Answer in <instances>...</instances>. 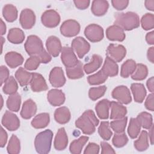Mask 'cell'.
<instances>
[{
	"mask_svg": "<svg viewBox=\"0 0 154 154\" xmlns=\"http://www.w3.org/2000/svg\"><path fill=\"white\" fill-rule=\"evenodd\" d=\"M99 153V146L94 143H90L84 151V154H97Z\"/></svg>",
	"mask_w": 154,
	"mask_h": 154,
	"instance_id": "cell-51",
	"label": "cell"
},
{
	"mask_svg": "<svg viewBox=\"0 0 154 154\" xmlns=\"http://www.w3.org/2000/svg\"><path fill=\"white\" fill-rule=\"evenodd\" d=\"M40 63L41 61L39 57L37 55H32L26 60L24 68L28 70H34L38 68Z\"/></svg>",
	"mask_w": 154,
	"mask_h": 154,
	"instance_id": "cell-49",
	"label": "cell"
},
{
	"mask_svg": "<svg viewBox=\"0 0 154 154\" xmlns=\"http://www.w3.org/2000/svg\"><path fill=\"white\" fill-rule=\"evenodd\" d=\"M19 22L23 29L32 28L35 22V15L34 11L29 8L23 9L20 14Z\"/></svg>",
	"mask_w": 154,
	"mask_h": 154,
	"instance_id": "cell-13",
	"label": "cell"
},
{
	"mask_svg": "<svg viewBox=\"0 0 154 154\" xmlns=\"http://www.w3.org/2000/svg\"><path fill=\"white\" fill-rule=\"evenodd\" d=\"M41 21L43 25L48 28L56 27L60 22V16L54 10L45 11L41 16Z\"/></svg>",
	"mask_w": 154,
	"mask_h": 154,
	"instance_id": "cell-11",
	"label": "cell"
},
{
	"mask_svg": "<svg viewBox=\"0 0 154 154\" xmlns=\"http://www.w3.org/2000/svg\"><path fill=\"white\" fill-rule=\"evenodd\" d=\"M88 138L87 136H81L79 138L73 140L69 146L70 152L73 154L81 153L83 147L88 141Z\"/></svg>",
	"mask_w": 154,
	"mask_h": 154,
	"instance_id": "cell-35",
	"label": "cell"
},
{
	"mask_svg": "<svg viewBox=\"0 0 154 154\" xmlns=\"http://www.w3.org/2000/svg\"><path fill=\"white\" fill-rule=\"evenodd\" d=\"M21 103V97L18 93H15L12 94H10L8 96L6 105L7 107L10 111L17 112L20 106Z\"/></svg>",
	"mask_w": 154,
	"mask_h": 154,
	"instance_id": "cell-33",
	"label": "cell"
},
{
	"mask_svg": "<svg viewBox=\"0 0 154 154\" xmlns=\"http://www.w3.org/2000/svg\"><path fill=\"white\" fill-rule=\"evenodd\" d=\"M111 3L114 8L117 10H123L126 8L129 4L128 0H112Z\"/></svg>",
	"mask_w": 154,
	"mask_h": 154,
	"instance_id": "cell-50",
	"label": "cell"
},
{
	"mask_svg": "<svg viewBox=\"0 0 154 154\" xmlns=\"http://www.w3.org/2000/svg\"><path fill=\"white\" fill-rule=\"evenodd\" d=\"M101 70L108 77H112L118 74L119 67L115 61L106 56Z\"/></svg>",
	"mask_w": 154,
	"mask_h": 154,
	"instance_id": "cell-26",
	"label": "cell"
},
{
	"mask_svg": "<svg viewBox=\"0 0 154 154\" xmlns=\"http://www.w3.org/2000/svg\"><path fill=\"white\" fill-rule=\"evenodd\" d=\"M71 117L70 112L66 106H61L55 109L54 119L60 124H66L69 122Z\"/></svg>",
	"mask_w": 154,
	"mask_h": 154,
	"instance_id": "cell-27",
	"label": "cell"
},
{
	"mask_svg": "<svg viewBox=\"0 0 154 154\" xmlns=\"http://www.w3.org/2000/svg\"><path fill=\"white\" fill-rule=\"evenodd\" d=\"M46 46L48 53L54 57L58 56L62 49L60 39L54 35H51L48 38L46 42Z\"/></svg>",
	"mask_w": 154,
	"mask_h": 154,
	"instance_id": "cell-16",
	"label": "cell"
},
{
	"mask_svg": "<svg viewBox=\"0 0 154 154\" xmlns=\"http://www.w3.org/2000/svg\"><path fill=\"white\" fill-rule=\"evenodd\" d=\"M128 118L125 117L122 119H115V120L111 122L109 126L116 133H122L124 132L125 130Z\"/></svg>",
	"mask_w": 154,
	"mask_h": 154,
	"instance_id": "cell-44",
	"label": "cell"
},
{
	"mask_svg": "<svg viewBox=\"0 0 154 154\" xmlns=\"http://www.w3.org/2000/svg\"><path fill=\"white\" fill-rule=\"evenodd\" d=\"M8 40L14 44L22 43L25 38V34L22 29L19 28H11L7 35Z\"/></svg>",
	"mask_w": 154,
	"mask_h": 154,
	"instance_id": "cell-31",
	"label": "cell"
},
{
	"mask_svg": "<svg viewBox=\"0 0 154 154\" xmlns=\"http://www.w3.org/2000/svg\"><path fill=\"white\" fill-rule=\"evenodd\" d=\"M147 87L148 90L151 92L153 93L154 91V78L153 76L150 77L147 81L146 83Z\"/></svg>",
	"mask_w": 154,
	"mask_h": 154,
	"instance_id": "cell-60",
	"label": "cell"
},
{
	"mask_svg": "<svg viewBox=\"0 0 154 154\" xmlns=\"http://www.w3.org/2000/svg\"><path fill=\"white\" fill-rule=\"evenodd\" d=\"M67 77L71 79H76L82 78L84 73V68L82 63L79 61L78 64L73 67L66 69Z\"/></svg>",
	"mask_w": 154,
	"mask_h": 154,
	"instance_id": "cell-32",
	"label": "cell"
},
{
	"mask_svg": "<svg viewBox=\"0 0 154 154\" xmlns=\"http://www.w3.org/2000/svg\"><path fill=\"white\" fill-rule=\"evenodd\" d=\"M52 137L53 132L50 129H46L38 133L34 140V146L37 152L40 154L49 153L51 148Z\"/></svg>",
	"mask_w": 154,
	"mask_h": 154,
	"instance_id": "cell-3",
	"label": "cell"
},
{
	"mask_svg": "<svg viewBox=\"0 0 154 154\" xmlns=\"http://www.w3.org/2000/svg\"><path fill=\"white\" fill-rule=\"evenodd\" d=\"M109 7V4L107 1L94 0L92 2L91 10L93 14L96 16L104 15Z\"/></svg>",
	"mask_w": 154,
	"mask_h": 154,
	"instance_id": "cell-24",
	"label": "cell"
},
{
	"mask_svg": "<svg viewBox=\"0 0 154 154\" xmlns=\"http://www.w3.org/2000/svg\"><path fill=\"white\" fill-rule=\"evenodd\" d=\"M136 63L134 60L129 59L125 61L122 66L120 70V75L122 77L126 78L131 75L136 68Z\"/></svg>",
	"mask_w": 154,
	"mask_h": 154,
	"instance_id": "cell-37",
	"label": "cell"
},
{
	"mask_svg": "<svg viewBox=\"0 0 154 154\" xmlns=\"http://www.w3.org/2000/svg\"><path fill=\"white\" fill-rule=\"evenodd\" d=\"M114 25L120 26L123 30L130 31L138 28L140 25L138 15L132 11L115 14Z\"/></svg>",
	"mask_w": 154,
	"mask_h": 154,
	"instance_id": "cell-2",
	"label": "cell"
},
{
	"mask_svg": "<svg viewBox=\"0 0 154 154\" xmlns=\"http://www.w3.org/2000/svg\"><path fill=\"white\" fill-rule=\"evenodd\" d=\"M131 89L136 102L142 103L146 96V90L143 84L133 83L131 85Z\"/></svg>",
	"mask_w": 154,
	"mask_h": 154,
	"instance_id": "cell-25",
	"label": "cell"
},
{
	"mask_svg": "<svg viewBox=\"0 0 154 154\" xmlns=\"http://www.w3.org/2000/svg\"><path fill=\"white\" fill-rule=\"evenodd\" d=\"M144 5H145L146 8L147 10L152 11L154 10V1L153 0L145 1Z\"/></svg>",
	"mask_w": 154,
	"mask_h": 154,
	"instance_id": "cell-61",
	"label": "cell"
},
{
	"mask_svg": "<svg viewBox=\"0 0 154 154\" xmlns=\"http://www.w3.org/2000/svg\"><path fill=\"white\" fill-rule=\"evenodd\" d=\"M111 108V119H119L125 117L127 113L126 108L119 102H110Z\"/></svg>",
	"mask_w": 154,
	"mask_h": 154,
	"instance_id": "cell-21",
	"label": "cell"
},
{
	"mask_svg": "<svg viewBox=\"0 0 154 154\" xmlns=\"http://www.w3.org/2000/svg\"><path fill=\"white\" fill-rule=\"evenodd\" d=\"M24 47L26 52L30 56H38L45 50L41 39L34 35H31L27 37Z\"/></svg>",
	"mask_w": 154,
	"mask_h": 154,
	"instance_id": "cell-4",
	"label": "cell"
},
{
	"mask_svg": "<svg viewBox=\"0 0 154 154\" xmlns=\"http://www.w3.org/2000/svg\"><path fill=\"white\" fill-rule=\"evenodd\" d=\"M2 15L7 22H14L17 17V10L14 5L7 4L3 7Z\"/></svg>",
	"mask_w": 154,
	"mask_h": 154,
	"instance_id": "cell-36",
	"label": "cell"
},
{
	"mask_svg": "<svg viewBox=\"0 0 154 154\" xmlns=\"http://www.w3.org/2000/svg\"><path fill=\"white\" fill-rule=\"evenodd\" d=\"M148 136L150 141V144H153V125L149 129V132L148 134Z\"/></svg>",
	"mask_w": 154,
	"mask_h": 154,
	"instance_id": "cell-62",
	"label": "cell"
},
{
	"mask_svg": "<svg viewBox=\"0 0 154 154\" xmlns=\"http://www.w3.org/2000/svg\"><path fill=\"white\" fill-rule=\"evenodd\" d=\"M49 80L54 87L58 88L63 86L66 82V78L62 68L61 67H54L49 73Z\"/></svg>",
	"mask_w": 154,
	"mask_h": 154,
	"instance_id": "cell-12",
	"label": "cell"
},
{
	"mask_svg": "<svg viewBox=\"0 0 154 154\" xmlns=\"http://www.w3.org/2000/svg\"><path fill=\"white\" fill-rule=\"evenodd\" d=\"M147 57L148 60L152 63H154V48L150 47L147 50Z\"/></svg>",
	"mask_w": 154,
	"mask_h": 154,
	"instance_id": "cell-59",
	"label": "cell"
},
{
	"mask_svg": "<svg viewBox=\"0 0 154 154\" xmlns=\"http://www.w3.org/2000/svg\"><path fill=\"white\" fill-rule=\"evenodd\" d=\"M2 125L8 130L13 131L19 128L20 121L16 114L6 111L2 118Z\"/></svg>",
	"mask_w": 154,
	"mask_h": 154,
	"instance_id": "cell-14",
	"label": "cell"
},
{
	"mask_svg": "<svg viewBox=\"0 0 154 154\" xmlns=\"http://www.w3.org/2000/svg\"><path fill=\"white\" fill-rule=\"evenodd\" d=\"M153 94L152 93L151 94H149L148 96L147 97L144 105L145 107L151 111H154V101H153Z\"/></svg>",
	"mask_w": 154,
	"mask_h": 154,
	"instance_id": "cell-53",
	"label": "cell"
},
{
	"mask_svg": "<svg viewBox=\"0 0 154 154\" xmlns=\"http://www.w3.org/2000/svg\"><path fill=\"white\" fill-rule=\"evenodd\" d=\"M75 7L80 10H84L90 5V1L88 0H75L73 1Z\"/></svg>",
	"mask_w": 154,
	"mask_h": 154,
	"instance_id": "cell-55",
	"label": "cell"
},
{
	"mask_svg": "<svg viewBox=\"0 0 154 154\" xmlns=\"http://www.w3.org/2000/svg\"><path fill=\"white\" fill-rule=\"evenodd\" d=\"M84 34L87 38L91 42H100L104 36L102 27L95 23L87 26L84 30Z\"/></svg>",
	"mask_w": 154,
	"mask_h": 154,
	"instance_id": "cell-5",
	"label": "cell"
},
{
	"mask_svg": "<svg viewBox=\"0 0 154 154\" xmlns=\"http://www.w3.org/2000/svg\"><path fill=\"white\" fill-rule=\"evenodd\" d=\"M100 146L102 148L101 153L106 154V153H115L116 152L112 149V147L106 142L102 141L100 142Z\"/></svg>",
	"mask_w": 154,
	"mask_h": 154,
	"instance_id": "cell-54",
	"label": "cell"
},
{
	"mask_svg": "<svg viewBox=\"0 0 154 154\" xmlns=\"http://www.w3.org/2000/svg\"><path fill=\"white\" fill-rule=\"evenodd\" d=\"M49 122V114L46 112H43L35 116L31 121V124L32 126L35 129H42L46 127Z\"/></svg>",
	"mask_w": 154,
	"mask_h": 154,
	"instance_id": "cell-28",
	"label": "cell"
},
{
	"mask_svg": "<svg viewBox=\"0 0 154 154\" xmlns=\"http://www.w3.org/2000/svg\"><path fill=\"white\" fill-rule=\"evenodd\" d=\"M5 61L7 64L11 68H16L23 62V58L21 54L16 52H9L5 55Z\"/></svg>",
	"mask_w": 154,
	"mask_h": 154,
	"instance_id": "cell-22",
	"label": "cell"
},
{
	"mask_svg": "<svg viewBox=\"0 0 154 154\" xmlns=\"http://www.w3.org/2000/svg\"><path fill=\"white\" fill-rule=\"evenodd\" d=\"M29 84L31 88L34 92L43 91L48 88L45 79L40 73H32V78Z\"/></svg>",
	"mask_w": 154,
	"mask_h": 154,
	"instance_id": "cell-15",
	"label": "cell"
},
{
	"mask_svg": "<svg viewBox=\"0 0 154 154\" xmlns=\"http://www.w3.org/2000/svg\"><path fill=\"white\" fill-rule=\"evenodd\" d=\"M107 78L108 76L102 70H100L97 73L89 76L87 78V81L89 84L91 85H96L103 83L107 79Z\"/></svg>",
	"mask_w": 154,
	"mask_h": 154,
	"instance_id": "cell-43",
	"label": "cell"
},
{
	"mask_svg": "<svg viewBox=\"0 0 154 154\" xmlns=\"http://www.w3.org/2000/svg\"><path fill=\"white\" fill-rule=\"evenodd\" d=\"M18 89L17 83L12 76H10L8 79L5 82L2 88L4 93L6 94H12L17 92Z\"/></svg>",
	"mask_w": 154,
	"mask_h": 154,
	"instance_id": "cell-41",
	"label": "cell"
},
{
	"mask_svg": "<svg viewBox=\"0 0 154 154\" xmlns=\"http://www.w3.org/2000/svg\"><path fill=\"white\" fill-rule=\"evenodd\" d=\"M8 138V135L7 132L3 128H1V135H0V146L1 147H4L7 143Z\"/></svg>",
	"mask_w": 154,
	"mask_h": 154,
	"instance_id": "cell-57",
	"label": "cell"
},
{
	"mask_svg": "<svg viewBox=\"0 0 154 154\" xmlns=\"http://www.w3.org/2000/svg\"><path fill=\"white\" fill-rule=\"evenodd\" d=\"M68 144V137L64 128H60L54 139V147L57 150L65 149Z\"/></svg>",
	"mask_w": 154,
	"mask_h": 154,
	"instance_id": "cell-19",
	"label": "cell"
},
{
	"mask_svg": "<svg viewBox=\"0 0 154 154\" xmlns=\"http://www.w3.org/2000/svg\"><path fill=\"white\" fill-rule=\"evenodd\" d=\"M109 127V122L108 121H103L101 122L98 128L99 134L104 140H109L112 135V132Z\"/></svg>",
	"mask_w": 154,
	"mask_h": 154,
	"instance_id": "cell-45",
	"label": "cell"
},
{
	"mask_svg": "<svg viewBox=\"0 0 154 154\" xmlns=\"http://www.w3.org/2000/svg\"><path fill=\"white\" fill-rule=\"evenodd\" d=\"M141 127L144 129H149L153 125L152 116L146 111L140 112L136 117Z\"/></svg>",
	"mask_w": 154,
	"mask_h": 154,
	"instance_id": "cell-39",
	"label": "cell"
},
{
	"mask_svg": "<svg viewBox=\"0 0 154 154\" xmlns=\"http://www.w3.org/2000/svg\"><path fill=\"white\" fill-rule=\"evenodd\" d=\"M6 32V26L3 20L1 19V34L2 35Z\"/></svg>",
	"mask_w": 154,
	"mask_h": 154,
	"instance_id": "cell-63",
	"label": "cell"
},
{
	"mask_svg": "<svg viewBox=\"0 0 154 154\" xmlns=\"http://www.w3.org/2000/svg\"><path fill=\"white\" fill-rule=\"evenodd\" d=\"M0 74H1V85L5 83V82L8 79L9 76V70L7 67L5 66H1L0 68Z\"/></svg>",
	"mask_w": 154,
	"mask_h": 154,
	"instance_id": "cell-52",
	"label": "cell"
},
{
	"mask_svg": "<svg viewBox=\"0 0 154 154\" xmlns=\"http://www.w3.org/2000/svg\"><path fill=\"white\" fill-rule=\"evenodd\" d=\"M102 63V57L99 55L93 54L91 61L84 66V70L87 74H90L97 70L100 67Z\"/></svg>",
	"mask_w": 154,
	"mask_h": 154,
	"instance_id": "cell-29",
	"label": "cell"
},
{
	"mask_svg": "<svg viewBox=\"0 0 154 154\" xmlns=\"http://www.w3.org/2000/svg\"><path fill=\"white\" fill-rule=\"evenodd\" d=\"M146 40L148 44H149V45L154 44V32L153 31L148 32L146 34Z\"/></svg>",
	"mask_w": 154,
	"mask_h": 154,
	"instance_id": "cell-58",
	"label": "cell"
},
{
	"mask_svg": "<svg viewBox=\"0 0 154 154\" xmlns=\"http://www.w3.org/2000/svg\"><path fill=\"white\" fill-rule=\"evenodd\" d=\"M142 28L145 30H150L154 27V16L152 13H146L141 19Z\"/></svg>",
	"mask_w": 154,
	"mask_h": 154,
	"instance_id": "cell-48",
	"label": "cell"
},
{
	"mask_svg": "<svg viewBox=\"0 0 154 154\" xmlns=\"http://www.w3.org/2000/svg\"><path fill=\"white\" fill-rule=\"evenodd\" d=\"M15 78L22 87L26 86L30 83L32 73L26 71L25 68L19 67L15 73Z\"/></svg>",
	"mask_w": 154,
	"mask_h": 154,
	"instance_id": "cell-30",
	"label": "cell"
},
{
	"mask_svg": "<svg viewBox=\"0 0 154 154\" xmlns=\"http://www.w3.org/2000/svg\"><path fill=\"white\" fill-rule=\"evenodd\" d=\"M148 75L147 67L141 63L137 64L136 68L131 75L132 79L135 81H141L144 79Z\"/></svg>",
	"mask_w": 154,
	"mask_h": 154,
	"instance_id": "cell-38",
	"label": "cell"
},
{
	"mask_svg": "<svg viewBox=\"0 0 154 154\" xmlns=\"http://www.w3.org/2000/svg\"><path fill=\"white\" fill-rule=\"evenodd\" d=\"M80 31V25L75 20L69 19L64 21L60 26V32L65 37H72Z\"/></svg>",
	"mask_w": 154,
	"mask_h": 154,
	"instance_id": "cell-7",
	"label": "cell"
},
{
	"mask_svg": "<svg viewBox=\"0 0 154 154\" xmlns=\"http://www.w3.org/2000/svg\"><path fill=\"white\" fill-rule=\"evenodd\" d=\"M135 148L140 152L144 151L149 146L148 133L146 131H142L138 138L134 143Z\"/></svg>",
	"mask_w": 154,
	"mask_h": 154,
	"instance_id": "cell-34",
	"label": "cell"
},
{
	"mask_svg": "<svg viewBox=\"0 0 154 154\" xmlns=\"http://www.w3.org/2000/svg\"><path fill=\"white\" fill-rule=\"evenodd\" d=\"M106 35L108 40L118 42L123 41L126 37L124 30L116 25H111L106 29Z\"/></svg>",
	"mask_w": 154,
	"mask_h": 154,
	"instance_id": "cell-17",
	"label": "cell"
},
{
	"mask_svg": "<svg viewBox=\"0 0 154 154\" xmlns=\"http://www.w3.org/2000/svg\"><path fill=\"white\" fill-rule=\"evenodd\" d=\"M126 49L122 45L110 44L106 49V56L116 62H120L126 56Z\"/></svg>",
	"mask_w": 154,
	"mask_h": 154,
	"instance_id": "cell-6",
	"label": "cell"
},
{
	"mask_svg": "<svg viewBox=\"0 0 154 154\" xmlns=\"http://www.w3.org/2000/svg\"><path fill=\"white\" fill-rule=\"evenodd\" d=\"M38 56L39 57V58L40 59L41 63L46 64V63H48L49 62H50L52 60L51 56L48 53V52H47L45 49Z\"/></svg>",
	"mask_w": 154,
	"mask_h": 154,
	"instance_id": "cell-56",
	"label": "cell"
},
{
	"mask_svg": "<svg viewBox=\"0 0 154 154\" xmlns=\"http://www.w3.org/2000/svg\"><path fill=\"white\" fill-rule=\"evenodd\" d=\"M110 108V101L104 99L97 102L95 106L97 116L102 120L107 119L109 117V109Z\"/></svg>",
	"mask_w": 154,
	"mask_h": 154,
	"instance_id": "cell-23",
	"label": "cell"
},
{
	"mask_svg": "<svg viewBox=\"0 0 154 154\" xmlns=\"http://www.w3.org/2000/svg\"><path fill=\"white\" fill-rule=\"evenodd\" d=\"M61 60L66 68L73 67L79 62L72 48L68 46L62 48L61 51Z\"/></svg>",
	"mask_w": 154,
	"mask_h": 154,
	"instance_id": "cell-10",
	"label": "cell"
},
{
	"mask_svg": "<svg viewBox=\"0 0 154 154\" xmlns=\"http://www.w3.org/2000/svg\"><path fill=\"white\" fill-rule=\"evenodd\" d=\"M7 152L10 154H17L20 151V143L19 139L15 135H12L10 138L7 147Z\"/></svg>",
	"mask_w": 154,
	"mask_h": 154,
	"instance_id": "cell-42",
	"label": "cell"
},
{
	"mask_svg": "<svg viewBox=\"0 0 154 154\" xmlns=\"http://www.w3.org/2000/svg\"><path fill=\"white\" fill-rule=\"evenodd\" d=\"M48 102L54 106L63 105L65 101V95L61 90L52 89L47 94Z\"/></svg>",
	"mask_w": 154,
	"mask_h": 154,
	"instance_id": "cell-18",
	"label": "cell"
},
{
	"mask_svg": "<svg viewBox=\"0 0 154 154\" xmlns=\"http://www.w3.org/2000/svg\"><path fill=\"white\" fill-rule=\"evenodd\" d=\"M37 112V105L31 99L24 102L20 111V116L24 119H29L34 116Z\"/></svg>",
	"mask_w": 154,
	"mask_h": 154,
	"instance_id": "cell-20",
	"label": "cell"
},
{
	"mask_svg": "<svg viewBox=\"0 0 154 154\" xmlns=\"http://www.w3.org/2000/svg\"><path fill=\"white\" fill-rule=\"evenodd\" d=\"M141 127V126L137 118H131L128 128V133L129 136L131 138H136L140 134Z\"/></svg>",
	"mask_w": 154,
	"mask_h": 154,
	"instance_id": "cell-40",
	"label": "cell"
},
{
	"mask_svg": "<svg viewBox=\"0 0 154 154\" xmlns=\"http://www.w3.org/2000/svg\"><path fill=\"white\" fill-rule=\"evenodd\" d=\"M72 48L79 58H82L90 49V44L82 37H77L72 42Z\"/></svg>",
	"mask_w": 154,
	"mask_h": 154,
	"instance_id": "cell-9",
	"label": "cell"
},
{
	"mask_svg": "<svg viewBox=\"0 0 154 154\" xmlns=\"http://www.w3.org/2000/svg\"><path fill=\"white\" fill-rule=\"evenodd\" d=\"M98 124L99 120L91 109L85 111L75 122V126L86 135L94 133Z\"/></svg>",
	"mask_w": 154,
	"mask_h": 154,
	"instance_id": "cell-1",
	"label": "cell"
},
{
	"mask_svg": "<svg viewBox=\"0 0 154 154\" xmlns=\"http://www.w3.org/2000/svg\"><path fill=\"white\" fill-rule=\"evenodd\" d=\"M113 145L118 148L125 146L128 142V138L125 133H116L114 134L112 140Z\"/></svg>",
	"mask_w": 154,
	"mask_h": 154,
	"instance_id": "cell-47",
	"label": "cell"
},
{
	"mask_svg": "<svg viewBox=\"0 0 154 154\" xmlns=\"http://www.w3.org/2000/svg\"><path fill=\"white\" fill-rule=\"evenodd\" d=\"M106 91L105 85L99 86L97 87H92L88 91V96L92 100H96L103 96Z\"/></svg>",
	"mask_w": 154,
	"mask_h": 154,
	"instance_id": "cell-46",
	"label": "cell"
},
{
	"mask_svg": "<svg viewBox=\"0 0 154 154\" xmlns=\"http://www.w3.org/2000/svg\"><path fill=\"white\" fill-rule=\"evenodd\" d=\"M112 97L122 104H128L132 101L130 91L125 85L116 87L112 91Z\"/></svg>",
	"mask_w": 154,
	"mask_h": 154,
	"instance_id": "cell-8",
	"label": "cell"
}]
</instances>
